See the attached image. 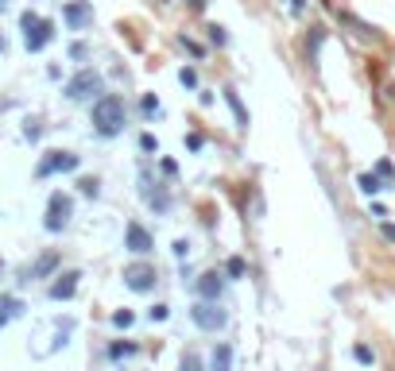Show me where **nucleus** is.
Here are the masks:
<instances>
[{"label": "nucleus", "instance_id": "nucleus-36", "mask_svg": "<svg viewBox=\"0 0 395 371\" xmlns=\"http://www.w3.org/2000/svg\"><path fill=\"white\" fill-rule=\"evenodd\" d=\"M186 4H190L194 12H202V8H206V0H186Z\"/></svg>", "mask_w": 395, "mask_h": 371}, {"label": "nucleus", "instance_id": "nucleus-31", "mask_svg": "<svg viewBox=\"0 0 395 371\" xmlns=\"http://www.w3.org/2000/svg\"><path fill=\"white\" fill-rule=\"evenodd\" d=\"M139 147H144V151H159V139L155 136H139Z\"/></svg>", "mask_w": 395, "mask_h": 371}, {"label": "nucleus", "instance_id": "nucleus-35", "mask_svg": "<svg viewBox=\"0 0 395 371\" xmlns=\"http://www.w3.org/2000/svg\"><path fill=\"white\" fill-rule=\"evenodd\" d=\"M380 232H384V240H392V244H395V225H384Z\"/></svg>", "mask_w": 395, "mask_h": 371}, {"label": "nucleus", "instance_id": "nucleus-14", "mask_svg": "<svg viewBox=\"0 0 395 371\" xmlns=\"http://www.w3.org/2000/svg\"><path fill=\"white\" fill-rule=\"evenodd\" d=\"M20 313H23V302H20V298H12V294H8V298H0V329H4L12 317H20Z\"/></svg>", "mask_w": 395, "mask_h": 371}, {"label": "nucleus", "instance_id": "nucleus-5", "mask_svg": "<svg viewBox=\"0 0 395 371\" xmlns=\"http://www.w3.org/2000/svg\"><path fill=\"white\" fill-rule=\"evenodd\" d=\"M81 159L74 155V151H47V155L39 159V166H35V174L39 178H50V174H70V170H78Z\"/></svg>", "mask_w": 395, "mask_h": 371}, {"label": "nucleus", "instance_id": "nucleus-8", "mask_svg": "<svg viewBox=\"0 0 395 371\" xmlns=\"http://www.w3.org/2000/svg\"><path fill=\"white\" fill-rule=\"evenodd\" d=\"M62 20H66L70 31H86L93 23V4L89 0H70L66 8H62Z\"/></svg>", "mask_w": 395, "mask_h": 371}, {"label": "nucleus", "instance_id": "nucleus-24", "mask_svg": "<svg viewBox=\"0 0 395 371\" xmlns=\"http://www.w3.org/2000/svg\"><path fill=\"white\" fill-rule=\"evenodd\" d=\"M81 194H86V197H97L101 194V186H97V178H81Z\"/></svg>", "mask_w": 395, "mask_h": 371}, {"label": "nucleus", "instance_id": "nucleus-37", "mask_svg": "<svg viewBox=\"0 0 395 371\" xmlns=\"http://www.w3.org/2000/svg\"><path fill=\"white\" fill-rule=\"evenodd\" d=\"M4 50H8V39H4V31H0V54H4Z\"/></svg>", "mask_w": 395, "mask_h": 371}, {"label": "nucleus", "instance_id": "nucleus-25", "mask_svg": "<svg viewBox=\"0 0 395 371\" xmlns=\"http://www.w3.org/2000/svg\"><path fill=\"white\" fill-rule=\"evenodd\" d=\"M159 112H163V108H159V101H155V97H151V93H148V97H144V117L151 120V117H159Z\"/></svg>", "mask_w": 395, "mask_h": 371}, {"label": "nucleus", "instance_id": "nucleus-23", "mask_svg": "<svg viewBox=\"0 0 395 371\" xmlns=\"http://www.w3.org/2000/svg\"><path fill=\"white\" fill-rule=\"evenodd\" d=\"M178 371H202V360H198L194 352H186V356H182V363H178Z\"/></svg>", "mask_w": 395, "mask_h": 371}, {"label": "nucleus", "instance_id": "nucleus-7", "mask_svg": "<svg viewBox=\"0 0 395 371\" xmlns=\"http://www.w3.org/2000/svg\"><path fill=\"white\" fill-rule=\"evenodd\" d=\"M155 283H159V274H155V267H151V263H132V267H124V286H128V290L148 294V290H155Z\"/></svg>", "mask_w": 395, "mask_h": 371}, {"label": "nucleus", "instance_id": "nucleus-10", "mask_svg": "<svg viewBox=\"0 0 395 371\" xmlns=\"http://www.w3.org/2000/svg\"><path fill=\"white\" fill-rule=\"evenodd\" d=\"M124 248H128V252H136V255H148L151 248H155V240H151V232L139 225V221H132V225L124 228Z\"/></svg>", "mask_w": 395, "mask_h": 371}, {"label": "nucleus", "instance_id": "nucleus-22", "mask_svg": "<svg viewBox=\"0 0 395 371\" xmlns=\"http://www.w3.org/2000/svg\"><path fill=\"white\" fill-rule=\"evenodd\" d=\"M132 321H136V317H132V310H117V313H113V325H117V329H128Z\"/></svg>", "mask_w": 395, "mask_h": 371}, {"label": "nucleus", "instance_id": "nucleus-17", "mask_svg": "<svg viewBox=\"0 0 395 371\" xmlns=\"http://www.w3.org/2000/svg\"><path fill=\"white\" fill-rule=\"evenodd\" d=\"M372 174L380 178V182H384V190H387V186H395V163H392V159H380Z\"/></svg>", "mask_w": 395, "mask_h": 371}, {"label": "nucleus", "instance_id": "nucleus-39", "mask_svg": "<svg viewBox=\"0 0 395 371\" xmlns=\"http://www.w3.org/2000/svg\"><path fill=\"white\" fill-rule=\"evenodd\" d=\"M4 8H8V0H0V12H4Z\"/></svg>", "mask_w": 395, "mask_h": 371}, {"label": "nucleus", "instance_id": "nucleus-33", "mask_svg": "<svg viewBox=\"0 0 395 371\" xmlns=\"http://www.w3.org/2000/svg\"><path fill=\"white\" fill-rule=\"evenodd\" d=\"M23 136H28V139H39V124H35V120H28V128H23Z\"/></svg>", "mask_w": 395, "mask_h": 371}, {"label": "nucleus", "instance_id": "nucleus-2", "mask_svg": "<svg viewBox=\"0 0 395 371\" xmlns=\"http://www.w3.org/2000/svg\"><path fill=\"white\" fill-rule=\"evenodd\" d=\"M20 28H23V47H28L31 54H39V50L55 39V23L43 20L39 12H31V8L20 16Z\"/></svg>", "mask_w": 395, "mask_h": 371}, {"label": "nucleus", "instance_id": "nucleus-18", "mask_svg": "<svg viewBox=\"0 0 395 371\" xmlns=\"http://www.w3.org/2000/svg\"><path fill=\"white\" fill-rule=\"evenodd\" d=\"M356 186H360V194H368V197H376L380 190H384V182H380L376 174H360V178H356Z\"/></svg>", "mask_w": 395, "mask_h": 371}, {"label": "nucleus", "instance_id": "nucleus-15", "mask_svg": "<svg viewBox=\"0 0 395 371\" xmlns=\"http://www.w3.org/2000/svg\"><path fill=\"white\" fill-rule=\"evenodd\" d=\"M209 371H233V348H229V344H218V348H213Z\"/></svg>", "mask_w": 395, "mask_h": 371}, {"label": "nucleus", "instance_id": "nucleus-13", "mask_svg": "<svg viewBox=\"0 0 395 371\" xmlns=\"http://www.w3.org/2000/svg\"><path fill=\"white\" fill-rule=\"evenodd\" d=\"M139 186H144V197H148V205L155 209V213H167V209H171V197L163 194V190H151V174H148V170L139 174Z\"/></svg>", "mask_w": 395, "mask_h": 371}, {"label": "nucleus", "instance_id": "nucleus-1", "mask_svg": "<svg viewBox=\"0 0 395 371\" xmlns=\"http://www.w3.org/2000/svg\"><path fill=\"white\" fill-rule=\"evenodd\" d=\"M89 120H93V132H97V136L113 139L128 124V108H124V101H120L117 93H101V97L93 101V108H89Z\"/></svg>", "mask_w": 395, "mask_h": 371}, {"label": "nucleus", "instance_id": "nucleus-21", "mask_svg": "<svg viewBox=\"0 0 395 371\" xmlns=\"http://www.w3.org/2000/svg\"><path fill=\"white\" fill-rule=\"evenodd\" d=\"M225 274H229V279H240V274H244V259H240V255H233V259L225 263Z\"/></svg>", "mask_w": 395, "mask_h": 371}, {"label": "nucleus", "instance_id": "nucleus-19", "mask_svg": "<svg viewBox=\"0 0 395 371\" xmlns=\"http://www.w3.org/2000/svg\"><path fill=\"white\" fill-rule=\"evenodd\" d=\"M353 360L365 363V368H372V363H376V352L368 348V344H353Z\"/></svg>", "mask_w": 395, "mask_h": 371}, {"label": "nucleus", "instance_id": "nucleus-30", "mask_svg": "<svg viewBox=\"0 0 395 371\" xmlns=\"http://www.w3.org/2000/svg\"><path fill=\"white\" fill-rule=\"evenodd\" d=\"M167 305H151V313H148V317H151V321H167Z\"/></svg>", "mask_w": 395, "mask_h": 371}, {"label": "nucleus", "instance_id": "nucleus-6", "mask_svg": "<svg viewBox=\"0 0 395 371\" xmlns=\"http://www.w3.org/2000/svg\"><path fill=\"white\" fill-rule=\"evenodd\" d=\"M190 317H194V325H198L202 332H218V329H225V310H218V302H194Z\"/></svg>", "mask_w": 395, "mask_h": 371}, {"label": "nucleus", "instance_id": "nucleus-11", "mask_svg": "<svg viewBox=\"0 0 395 371\" xmlns=\"http://www.w3.org/2000/svg\"><path fill=\"white\" fill-rule=\"evenodd\" d=\"M78 279L81 274L78 271H66V274H59V279H55V283H50V302H70V298H74V290H78Z\"/></svg>", "mask_w": 395, "mask_h": 371}, {"label": "nucleus", "instance_id": "nucleus-12", "mask_svg": "<svg viewBox=\"0 0 395 371\" xmlns=\"http://www.w3.org/2000/svg\"><path fill=\"white\" fill-rule=\"evenodd\" d=\"M55 271H59V252H43L39 259L23 271V279L31 283V279H47V274H55Z\"/></svg>", "mask_w": 395, "mask_h": 371}, {"label": "nucleus", "instance_id": "nucleus-27", "mask_svg": "<svg viewBox=\"0 0 395 371\" xmlns=\"http://www.w3.org/2000/svg\"><path fill=\"white\" fill-rule=\"evenodd\" d=\"M209 39L218 43V47H225V43H229V35H225V28H218V23H213V28H209Z\"/></svg>", "mask_w": 395, "mask_h": 371}, {"label": "nucleus", "instance_id": "nucleus-16", "mask_svg": "<svg viewBox=\"0 0 395 371\" xmlns=\"http://www.w3.org/2000/svg\"><path fill=\"white\" fill-rule=\"evenodd\" d=\"M225 101H229V108H233V117H237V128H248V112H244V105H240L237 89H225Z\"/></svg>", "mask_w": 395, "mask_h": 371}, {"label": "nucleus", "instance_id": "nucleus-3", "mask_svg": "<svg viewBox=\"0 0 395 371\" xmlns=\"http://www.w3.org/2000/svg\"><path fill=\"white\" fill-rule=\"evenodd\" d=\"M101 89H105V81H101L97 70H78V74H74V78L66 81V89H62V93H66V101L81 105V101H93V97L101 93Z\"/></svg>", "mask_w": 395, "mask_h": 371}, {"label": "nucleus", "instance_id": "nucleus-29", "mask_svg": "<svg viewBox=\"0 0 395 371\" xmlns=\"http://www.w3.org/2000/svg\"><path fill=\"white\" fill-rule=\"evenodd\" d=\"M178 43H182V47H186V50H190V54H194V59H202V43H194V39H186V35H182V39H178Z\"/></svg>", "mask_w": 395, "mask_h": 371}, {"label": "nucleus", "instance_id": "nucleus-38", "mask_svg": "<svg viewBox=\"0 0 395 371\" xmlns=\"http://www.w3.org/2000/svg\"><path fill=\"white\" fill-rule=\"evenodd\" d=\"M302 4H307V0H291V8L295 12H302Z\"/></svg>", "mask_w": 395, "mask_h": 371}, {"label": "nucleus", "instance_id": "nucleus-34", "mask_svg": "<svg viewBox=\"0 0 395 371\" xmlns=\"http://www.w3.org/2000/svg\"><path fill=\"white\" fill-rule=\"evenodd\" d=\"M175 255H178V259H182V255H190V244H186V240H178V244H175Z\"/></svg>", "mask_w": 395, "mask_h": 371}, {"label": "nucleus", "instance_id": "nucleus-32", "mask_svg": "<svg viewBox=\"0 0 395 371\" xmlns=\"http://www.w3.org/2000/svg\"><path fill=\"white\" fill-rule=\"evenodd\" d=\"M89 50H86V43H74V47H70V59H86Z\"/></svg>", "mask_w": 395, "mask_h": 371}, {"label": "nucleus", "instance_id": "nucleus-4", "mask_svg": "<svg viewBox=\"0 0 395 371\" xmlns=\"http://www.w3.org/2000/svg\"><path fill=\"white\" fill-rule=\"evenodd\" d=\"M70 217H74V197L70 194H50L43 228H47V232H62V228L70 225Z\"/></svg>", "mask_w": 395, "mask_h": 371}, {"label": "nucleus", "instance_id": "nucleus-9", "mask_svg": "<svg viewBox=\"0 0 395 371\" xmlns=\"http://www.w3.org/2000/svg\"><path fill=\"white\" fill-rule=\"evenodd\" d=\"M221 290H225V283H221V274H218V271H206V274H198V279H194L198 302H218Z\"/></svg>", "mask_w": 395, "mask_h": 371}, {"label": "nucleus", "instance_id": "nucleus-28", "mask_svg": "<svg viewBox=\"0 0 395 371\" xmlns=\"http://www.w3.org/2000/svg\"><path fill=\"white\" fill-rule=\"evenodd\" d=\"M186 147H190V151H202V147H206V139H202V132H190V136H186Z\"/></svg>", "mask_w": 395, "mask_h": 371}, {"label": "nucleus", "instance_id": "nucleus-20", "mask_svg": "<svg viewBox=\"0 0 395 371\" xmlns=\"http://www.w3.org/2000/svg\"><path fill=\"white\" fill-rule=\"evenodd\" d=\"M109 356H113V360H124V356H136V344H113V348H109Z\"/></svg>", "mask_w": 395, "mask_h": 371}, {"label": "nucleus", "instance_id": "nucleus-26", "mask_svg": "<svg viewBox=\"0 0 395 371\" xmlns=\"http://www.w3.org/2000/svg\"><path fill=\"white\" fill-rule=\"evenodd\" d=\"M178 81H182V86H186V89H194V86H198V74H194V70L186 66V70H178Z\"/></svg>", "mask_w": 395, "mask_h": 371}]
</instances>
